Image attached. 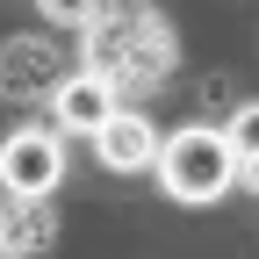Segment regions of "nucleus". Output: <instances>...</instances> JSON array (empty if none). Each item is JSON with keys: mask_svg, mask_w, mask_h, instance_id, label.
I'll return each mask as SVG.
<instances>
[{"mask_svg": "<svg viewBox=\"0 0 259 259\" xmlns=\"http://www.w3.org/2000/svg\"><path fill=\"white\" fill-rule=\"evenodd\" d=\"M87 72L115 79V94H144L173 72V29L151 8H101L87 22Z\"/></svg>", "mask_w": 259, "mask_h": 259, "instance_id": "1", "label": "nucleus"}, {"mask_svg": "<svg viewBox=\"0 0 259 259\" xmlns=\"http://www.w3.org/2000/svg\"><path fill=\"white\" fill-rule=\"evenodd\" d=\"M238 173H245V158L231 151V137L223 130H202V122L173 130L166 151H158V180H166L173 202H223L238 187Z\"/></svg>", "mask_w": 259, "mask_h": 259, "instance_id": "2", "label": "nucleus"}, {"mask_svg": "<svg viewBox=\"0 0 259 259\" xmlns=\"http://www.w3.org/2000/svg\"><path fill=\"white\" fill-rule=\"evenodd\" d=\"M65 180V144L51 130H15L0 144V187L8 194H58Z\"/></svg>", "mask_w": 259, "mask_h": 259, "instance_id": "3", "label": "nucleus"}, {"mask_svg": "<svg viewBox=\"0 0 259 259\" xmlns=\"http://www.w3.org/2000/svg\"><path fill=\"white\" fill-rule=\"evenodd\" d=\"M115 79H101V72H72V79H58L51 87V115H58V130H72V137H101V122L115 115Z\"/></svg>", "mask_w": 259, "mask_h": 259, "instance_id": "4", "label": "nucleus"}, {"mask_svg": "<svg viewBox=\"0 0 259 259\" xmlns=\"http://www.w3.org/2000/svg\"><path fill=\"white\" fill-rule=\"evenodd\" d=\"M94 151H101V166H108V173H144V166H158L166 137L151 130V115H130V108H115V115L101 122V137H94Z\"/></svg>", "mask_w": 259, "mask_h": 259, "instance_id": "5", "label": "nucleus"}, {"mask_svg": "<svg viewBox=\"0 0 259 259\" xmlns=\"http://www.w3.org/2000/svg\"><path fill=\"white\" fill-rule=\"evenodd\" d=\"M58 238V216H51V194H8L0 202V259H36Z\"/></svg>", "mask_w": 259, "mask_h": 259, "instance_id": "6", "label": "nucleus"}, {"mask_svg": "<svg viewBox=\"0 0 259 259\" xmlns=\"http://www.w3.org/2000/svg\"><path fill=\"white\" fill-rule=\"evenodd\" d=\"M51 87V44H8L0 51V94H36Z\"/></svg>", "mask_w": 259, "mask_h": 259, "instance_id": "7", "label": "nucleus"}, {"mask_svg": "<svg viewBox=\"0 0 259 259\" xmlns=\"http://www.w3.org/2000/svg\"><path fill=\"white\" fill-rule=\"evenodd\" d=\"M223 137H231L238 158H259V101H245V108L231 115V130H223Z\"/></svg>", "mask_w": 259, "mask_h": 259, "instance_id": "8", "label": "nucleus"}, {"mask_svg": "<svg viewBox=\"0 0 259 259\" xmlns=\"http://www.w3.org/2000/svg\"><path fill=\"white\" fill-rule=\"evenodd\" d=\"M101 8H108V0H44V15H51V22H65V29H87Z\"/></svg>", "mask_w": 259, "mask_h": 259, "instance_id": "9", "label": "nucleus"}, {"mask_svg": "<svg viewBox=\"0 0 259 259\" xmlns=\"http://www.w3.org/2000/svg\"><path fill=\"white\" fill-rule=\"evenodd\" d=\"M238 180H245V187L259 194V158H245V173H238Z\"/></svg>", "mask_w": 259, "mask_h": 259, "instance_id": "10", "label": "nucleus"}]
</instances>
